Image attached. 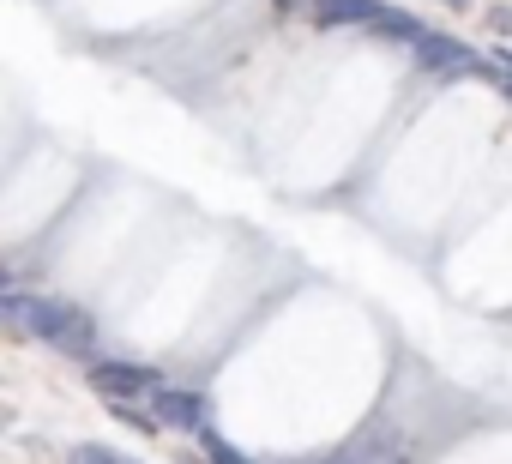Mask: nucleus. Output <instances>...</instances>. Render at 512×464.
Instances as JSON below:
<instances>
[{
	"label": "nucleus",
	"instance_id": "nucleus-1",
	"mask_svg": "<svg viewBox=\"0 0 512 464\" xmlns=\"http://www.w3.org/2000/svg\"><path fill=\"white\" fill-rule=\"evenodd\" d=\"M0 314H7L13 332H25V338H37V344H55V350H67V356H91V350H97V326H91V314H79L73 302L7 290V296H0Z\"/></svg>",
	"mask_w": 512,
	"mask_h": 464
},
{
	"label": "nucleus",
	"instance_id": "nucleus-2",
	"mask_svg": "<svg viewBox=\"0 0 512 464\" xmlns=\"http://www.w3.org/2000/svg\"><path fill=\"white\" fill-rule=\"evenodd\" d=\"M91 386L109 398V404H133V398H145V392H157L163 386V374L157 368H139V362H115V356H91Z\"/></svg>",
	"mask_w": 512,
	"mask_h": 464
},
{
	"label": "nucleus",
	"instance_id": "nucleus-3",
	"mask_svg": "<svg viewBox=\"0 0 512 464\" xmlns=\"http://www.w3.org/2000/svg\"><path fill=\"white\" fill-rule=\"evenodd\" d=\"M151 416H157L163 428H187V434L211 428V404H205V392H193V386H157V392H151Z\"/></svg>",
	"mask_w": 512,
	"mask_h": 464
},
{
	"label": "nucleus",
	"instance_id": "nucleus-4",
	"mask_svg": "<svg viewBox=\"0 0 512 464\" xmlns=\"http://www.w3.org/2000/svg\"><path fill=\"white\" fill-rule=\"evenodd\" d=\"M410 49H416V61L428 73H464V67H476V55L458 37H440V31H422V43H410Z\"/></svg>",
	"mask_w": 512,
	"mask_h": 464
},
{
	"label": "nucleus",
	"instance_id": "nucleus-5",
	"mask_svg": "<svg viewBox=\"0 0 512 464\" xmlns=\"http://www.w3.org/2000/svg\"><path fill=\"white\" fill-rule=\"evenodd\" d=\"M380 13H386V0H314V19L326 31H338V25H374Z\"/></svg>",
	"mask_w": 512,
	"mask_h": 464
},
{
	"label": "nucleus",
	"instance_id": "nucleus-6",
	"mask_svg": "<svg viewBox=\"0 0 512 464\" xmlns=\"http://www.w3.org/2000/svg\"><path fill=\"white\" fill-rule=\"evenodd\" d=\"M368 31H380V37H398V43H422V25H416L410 13H392V7H386V13H380Z\"/></svg>",
	"mask_w": 512,
	"mask_h": 464
},
{
	"label": "nucleus",
	"instance_id": "nucleus-7",
	"mask_svg": "<svg viewBox=\"0 0 512 464\" xmlns=\"http://www.w3.org/2000/svg\"><path fill=\"white\" fill-rule=\"evenodd\" d=\"M199 446L211 452V464H253V458H247L241 446H229V440H223L217 428H199Z\"/></svg>",
	"mask_w": 512,
	"mask_h": 464
},
{
	"label": "nucleus",
	"instance_id": "nucleus-8",
	"mask_svg": "<svg viewBox=\"0 0 512 464\" xmlns=\"http://www.w3.org/2000/svg\"><path fill=\"white\" fill-rule=\"evenodd\" d=\"M67 464H139V458H127V452H115V446L85 440V446H73V452H67Z\"/></svg>",
	"mask_w": 512,
	"mask_h": 464
},
{
	"label": "nucleus",
	"instance_id": "nucleus-9",
	"mask_svg": "<svg viewBox=\"0 0 512 464\" xmlns=\"http://www.w3.org/2000/svg\"><path fill=\"white\" fill-rule=\"evenodd\" d=\"M320 464H356V458H350V452H344V458H320Z\"/></svg>",
	"mask_w": 512,
	"mask_h": 464
},
{
	"label": "nucleus",
	"instance_id": "nucleus-10",
	"mask_svg": "<svg viewBox=\"0 0 512 464\" xmlns=\"http://www.w3.org/2000/svg\"><path fill=\"white\" fill-rule=\"evenodd\" d=\"M446 7H470V0H446Z\"/></svg>",
	"mask_w": 512,
	"mask_h": 464
},
{
	"label": "nucleus",
	"instance_id": "nucleus-11",
	"mask_svg": "<svg viewBox=\"0 0 512 464\" xmlns=\"http://www.w3.org/2000/svg\"><path fill=\"white\" fill-rule=\"evenodd\" d=\"M284 7H296V0H284Z\"/></svg>",
	"mask_w": 512,
	"mask_h": 464
},
{
	"label": "nucleus",
	"instance_id": "nucleus-12",
	"mask_svg": "<svg viewBox=\"0 0 512 464\" xmlns=\"http://www.w3.org/2000/svg\"><path fill=\"white\" fill-rule=\"evenodd\" d=\"M392 464H404V458H392Z\"/></svg>",
	"mask_w": 512,
	"mask_h": 464
}]
</instances>
